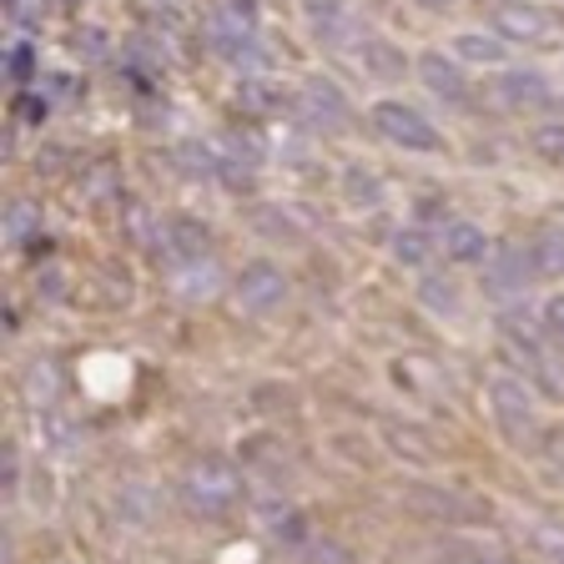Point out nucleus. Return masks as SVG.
Segmentation results:
<instances>
[{
	"mask_svg": "<svg viewBox=\"0 0 564 564\" xmlns=\"http://www.w3.org/2000/svg\"><path fill=\"white\" fill-rule=\"evenodd\" d=\"M15 117H25V121L46 117V101H35V96H21V101H15Z\"/></svg>",
	"mask_w": 564,
	"mask_h": 564,
	"instance_id": "393cba45",
	"label": "nucleus"
},
{
	"mask_svg": "<svg viewBox=\"0 0 564 564\" xmlns=\"http://www.w3.org/2000/svg\"><path fill=\"white\" fill-rule=\"evenodd\" d=\"M544 328H550L554 338H564V293H554L550 303H544Z\"/></svg>",
	"mask_w": 564,
	"mask_h": 564,
	"instance_id": "412c9836",
	"label": "nucleus"
},
{
	"mask_svg": "<svg viewBox=\"0 0 564 564\" xmlns=\"http://www.w3.org/2000/svg\"><path fill=\"white\" fill-rule=\"evenodd\" d=\"M448 46H454L458 61H469V66H499L505 61V35H489V31H458Z\"/></svg>",
	"mask_w": 564,
	"mask_h": 564,
	"instance_id": "4468645a",
	"label": "nucleus"
},
{
	"mask_svg": "<svg viewBox=\"0 0 564 564\" xmlns=\"http://www.w3.org/2000/svg\"><path fill=\"white\" fill-rule=\"evenodd\" d=\"M423 11H444V6H454V0H419Z\"/></svg>",
	"mask_w": 564,
	"mask_h": 564,
	"instance_id": "a878e982",
	"label": "nucleus"
},
{
	"mask_svg": "<svg viewBox=\"0 0 564 564\" xmlns=\"http://www.w3.org/2000/svg\"><path fill=\"white\" fill-rule=\"evenodd\" d=\"M419 82L429 86L438 101H454V106L469 101V82H464V70H458L448 56H438V51H423L419 56Z\"/></svg>",
	"mask_w": 564,
	"mask_h": 564,
	"instance_id": "9d476101",
	"label": "nucleus"
},
{
	"mask_svg": "<svg viewBox=\"0 0 564 564\" xmlns=\"http://www.w3.org/2000/svg\"><path fill=\"white\" fill-rule=\"evenodd\" d=\"M429 252H434V247H429V237H423V232H399V237H393V258H399L403 268H423V262H429Z\"/></svg>",
	"mask_w": 564,
	"mask_h": 564,
	"instance_id": "6ab92c4d",
	"label": "nucleus"
},
{
	"mask_svg": "<svg viewBox=\"0 0 564 564\" xmlns=\"http://www.w3.org/2000/svg\"><path fill=\"white\" fill-rule=\"evenodd\" d=\"M368 121H373V131L383 141H393V147H403V152H444V137H438V127L423 111H413L409 101H373L368 106Z\"/></svg>",
	"mask_w": 564,
	"mask_h": 564,
	"instance_id": "7ed1b4c3",
	"label": "nucleus"
},
{
	"mask_svg": "<svg viewBox=\"0 0 564 564\" xmlns=\"http://www.w3.org/2000/svg\"><path fill=\"white\" fill-rule=\"evenodd\" d=\"M166 242V262H192V258H212V227L192 223V217H172L162 227Z\"/></svg>",
	"mask_w": 564,
	"mask_h": 564,
	"instance_id": "f8f14e48",
	"label": "nucleus"
},
{
	"mask_svg": "<svg viewBox=\"0 0 564 564\" xmlns=\"http://www.w3.org/2000/svg\"><path fill=\"white\" fill-rule=\"evenodd\" d=\"M232 297L242 313H272L288 297V272L268 258H252L242 272L232 278Z\"/></svg>",
	"mask_w": 564,
	"mask_h": 564,
	"instance_id": "39448f33",
	"label": "nucleus"
},
{
	"mask_svg": "<svg viewBox=\"0 0 564 564\" xmlns=\"http://www.w3.org/2000/svg\"><path fill=\"white\" fill-rule=\"evenodd\" d=\"M258 25H262L258 0H217L207 25H202V35H207V46L217 51V56L242 61L247 51H252V41H258Z\"/></svg>",
	"mask_w": 564,
	"mask_h": 564,
	"instance_id": "20e7f679",
	"label": "nucleus"
},
{
	"mask_svg": "<svg viewBox=\"0 0 564 564\" xmlns=\"http://www.w3.org/2000/svg\"><path fill=\"white\" fill-rule=\"evenodd\" d=\"M494 86H499L505 106H514V111H550L554 106V91L540 70H505Z\"/></svg>",
	"mask_w": 564,
	"mask_h": 564,
	"instance_id": "1a4fd4ad",
	"label": "nucleus"
},
{
	"mask_svg": "<svg viewBox=\"0 0 564 564\" xmlns=\"http://www.w3.org/2000/svg\"><path fill=\"white\" fill-rule=\"evenodd\" d=\"M489 21L494 35H505L514 46H560L564 41V15L540 0H499Z\"/></svg>",
	"mask_w": 564,
	"mask_h": 564,
	"instance_id": "f03ea898",
	"label": "nucleus"
},
{
	"mask_svg": "<svg viewBox=\"0 0 564 564\" xmlns=\"http://www.w3.org/2000/svg\"><path fill=\"white\" fill-rule=\"evenodd\" d=\"M293 111L307 121V127L338 131L343 121H348V96H343L338 82H328V76H307L293 96Z\"/></svg>",
	"mask_w": 564,
	"mask_h": 564,
	"instance_id": "423d86ee",
	"label": "nucleus"
},
{
	"mask_svg": "<svg viewBox=\"0 0 564 564\" xmlns=\"http://www.w3.org/2000/svg\"><path fill=\"white\" fill-rule=\"evenodd\" d=\"M31 232H35V207L25 197H15L11 212H6V242L25 247V242H31Z\"/></svg>",
	"mask_w": 564,
	"mask_h": 564,
	"instance_id": "a211bd4d",
	"label": "nucleus"
},
{
	"mask_svg": "<svg viewBox=\"0 0 564 564\" xmlns=\"http://www.w3.org/2000/svg\"><path fill=\"white\" fill-rule=\"evenodd\" d=\"M529 147L544 162H564V121H544V127L529 131Z\"/></svg>",
	"mask_w": 564,
	"mask_h": 564,
	"instance_id": "f3484780",
	"label": "nucleus"
},
{
	"mask_svg": "<svg viewBox=\"0 0 564 564\" xmlns=\"http://www.w3.org/2000/svg\"><path fill=\"white\" fill-rule=\"evenodd\" d=\"M524 544L534 560L544 564H564V519H529L524 524Z\"/></svg>",
	"mask_w": 564,
	"mask_h": 564,
	"instance_id": "2eb2a0df",
	"label": "nucleus"
},
{
	"mask_svg": "<svg viewBox=\"0 0 564 564\" xmlns=\"http://www.w3.org/2000/svg\"><path fill=\"white\" fill-rule=\"evenodd\" d=\"M489 409L514 444L534 438V403H529V388L519 383V378H494L489 383Z\"/></svg>",
	"mask_w": 564,
	"mask_h": 564,
	"instance_id": "0eeeda50",
	"label": "nucleus"
},
{
	"mask_svg": "<svg viewBox=\"0 0 564 564\" xmlns=\"http://www.w3.org/2000/svg\"><path fill=\"white\" fill-rule=\"evenodd\" d=\"M438 252H444L448 262H484L494 252L489 247V232H484L479 223H444V232H438Z\"/></svg>",
	"mask_w": 564,
	"mask_h": 564,
	"instance_id": "ddd939ff",
	"label": "nucleus"
},
{
	"mask_svg": "<svg viewBox=\"0 0 564 564\" xmlns=\"http://www.w3.org/2000/svg\"><path fill=\"white\" fill-rule=\"evenodd\" d=\"M176 297H187V303H212V297L223 293V268L212 258H192V262H172L166 272Z\"/></svg>",
	"mask_w": 564,
	"mask_h": 564,
	"instance_id": "6e6552de",
	"label": "nucleus"
},
{
	"mask_svg": "<svg viewBox=\"0 0 564 564\" xmlns=\"http://www.w3.org/2000/svg\"><path fill=\"white\" fill-rule=\"evenodd\" d=\"M444 278H423L419 282V293H423V303H434V307H454L458 297H454V288H438Z\"/></svg>",
	"mask_w": 564,
	"mask_h": 564,
	"instance_id": "aec40b11",
	"label": "nucleus"
},
{
	"mask_svg": "<svg viewBox=\"0 0 564 564\" xmlns=\"http://www.w3.org/2000/svg\"><path fill=\"white\" fill-rule=\"evenodd\" d=\"M176 489H182L192 514L223 519L227 509H237V499H242V474H237V464L223 454H197L187 469H182Z\"/></svg>",
	"mask_w": 564,
	"mask_h": 564,
	"instance_id": "f257e3e1",
	"label": "nucleus"
},
{
	"mask_svg": "<svg viewBox=\"0 0 564 564\" xmlns=\"http://www.w3.org/2000/svg\"><path fill=\"white\" fill-rule=\"evenodd\" d=\"M529 252H519L514 242H499L489 252V272H484V288H489V293H519V288H524L529 282Z\"/></svg>",
	"mask_w": 564,
	"mask_h": 564,
	"instance_id": "9b49d317",
	"label": "nucleus"
},
{
	"mask_svg": "<svg viewBox=\"0 0 564 564\" xmlns=\"http://www.w3.org/2000/svg\"><path fill=\"white\" fill-rule=\"evenodd\" d=\"M11 82H15V86L31 82V46H15V51H11Z\"/></svg>",
	"mask_w": 564,
	"mask_h": 564,
	"instance_id": "4be33fe9",
	"label": "nucleus"
},
{
	"mask_svg": "<svg viewBox=\"0 0 564 564\" xmlns=\"http://www.w3.org/2000/svg\"><path fill=\"white\" fill-rule=\"evenodd\" d=\"M0 469H6V489H15V484H21V454H15V444H6V454H0Z\"/></svg>",
	"mask_w": 564,
	"mask_h": 564,
	"instance_id": "5701e85b",
	"label": "nucleus"
},
{
	"mask_svg": "<svg viewBox=\"0 0 564 564\" xmlns=\"http://www.w3.org/2000/svg\"><path fill=\"white\" fill-rule=\"evenodd\" d=\"M529 268L534 278H564V227H544L529 242Z\"/></svg>",
	"mask_w": 564,
	"mask_h": 564,
	"instance_id": "dca6fc26",
	"label": "nucleus"
},
{
	"mask_svg": "<svg viewBox=\"0 0 564 564\" xmlns=\"http://www.w3.org/2000/svg\"><path fill=\"white\" fill-rule=\"evenodd\" d=\"M76 51L82 56H101V31H76Z\"/></svg>",
	"mask_w": 564,
	"mask_h": 564,
	"instance_id": "b1692460",
	"label": "nucleus"
}]
</instances>
